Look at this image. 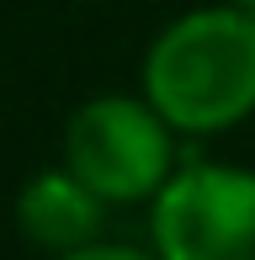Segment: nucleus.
Here are the masks:
<instances>
[{
    "instance_id": "nucleus-5",
    "label": "nucleus",
    "mask_w": 255,
    "mask_h": 260,
    "mask_svg": "<svg viewBox=\"0 0 255 260\" xmlns=\"http://www.w3.org/2000/svg\"><path fill=\"white\" fill-rule=\"evenodd\" d=\"M59 260H160L154 250H133V244H112V239H96L85 244V250H69Z\"/></svg>"
},
{
    "instance_id": "nucleus-6",
    "label": "nucleus",
    "mask_w": 255,
    "mask_h": 260,
    "mask_svg": "<svg viewBox=\"0 0 255 260\" xmlns=\"http://www.w3.org/2000/svg\"><path fill=\"white\" fill-rule=\"evenodd\" d=\"M229 6H245V11H255V0H229Z\"/></svg>"
},
{
    "instance_id": "nucleus-2",
    "label": "nucleus",
    "mask_w": 255,
    "mask_h": 260,
    "mask_svg": "<svg viewBox=\"0 0 255 260\" xmlns=\"http://www.w3.org/2000/svg\"><path fill=\"white\" fill-rule=\"evenodd\" d=\"M176 127L149 106V96H90L64 122L59 165L80 175L107 207L154 202L165 181L181 170Z\"/></svg>"
},
{
    "instance_id": "nucleus-4",
    "label": "nucleus",
    "mask_w": 255,
    "mask_h": 260,
    "mask_svg": "<svg viewBox=\"0 0 255 260\" xmlns=\"http://www.w3.org/2000/svg\"><path fill=\"white\" fill-rule=\"evenodd\" d=\"M16 234L43 250L48 260H59L69 250H85L101 239V223H107V202L80 181L69 165H48V170L27 175L16 191Z\"/></svg>"
},
{
    "instance_id": "nucleus-3",
    "label": "nucleus",
    "mask_w": 255,
    "mask_h": 260,
    "mask_svg": "<svg viewBox=\"0 0 255 260\" xmlns=\"http://www.w3.org/2000/svg\"><path fill=\"white\" fill-rule=\"evenodd\" d=\"M149 244L160 260H255V170L181 165L149 202Z\"/></svg>"
},
{
    "instance_id": "nucleus-1",
    "label": "nucleus",
    "mask_w": 255,
    "mask_h": 260,
    "mask_svg": "<svg viewBox=\"0 0 255 260\" xmlns=\"http://www.w3.org/2000/svg\"><path fill=\"white\" fill-rule=\"evenodd\" d=\"M138 90L181 138H213L255 117V11L224 0L160 27Z\"/></svg>"
}]
</instances>
